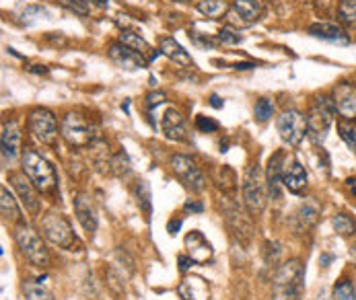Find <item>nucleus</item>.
Here are the masks:
<instances>
[{
  "mask_svg": "<svg viewBox=\"0 0 356 300\" xmlns=\"http://www.w3.org/2000/svg\"><path fill=\"white\" fill-rule=\"evenodd\" d=\"M274 115V103L270 99H260L256 103V119L258 122H268Z\"/></svg>",
  "mask_w": 356,
  "mask_h": 300,
  "instance_id": "nucleus-36",
  "label": "nucleus"
},
{
  "mask_svg": "<svg viewBox=\"0 0 356 300\" xmlns=\"http://www.w3.org/2000/svg\"><path fill=\"white\" fill-rule=\"evenodd\" d=\"M165 93H153V95H148V109H153V107H157V105H161V103H165Z\"/></svg>",
  "mask_w": 356,
  "mask_h": 300,
  "instance_id": "nucleus-44",
  "label": "nucleus"
},
{
  "mask_svg": "<svg viewBox=\"0 0 356 300\" xmlns=\"http://www.w3.org/2000/svg\"><path fill=\"white\" fill-rule=\"evenodd\" d=\"M74 214H76L80 227L85 229V233L93 237L95 231H97V216H95V210H93L91 200H89L87 194H78L74 198Z\"/></svg>",
  "mask_w": 356,
  "mask_h": 300,
  "instance_id": "nucleus-21",
  "label": "nucleus"
},
{
  "mask_svg": "<svg viewBox=\"0 0 356 300\" xmlns=\"http://www.w3.org/2000/svg\"><path fill=\"white\" fill-rule=\"evenodd\" d=\"M0 142H2V163H4V167H8L19 159V154H23L21 152V130L14 119L2 126Z\"/></svg>",
  "mask_w": 356,
  "mask_h": 300,
  "instance_id": "nucleus-13",
  "label": "nucleus"
},
{
  "mask_svg": "<svg viewBox=\"0 0 356 300\" xmlns=\"http://www.w3.org/2000/svg\"><path fill=\"white\" fill-rule=\"evenodd\" d=\"M305 286V270L299 259L282 264L272 280V300H301Z\"/></svg>",
  "mask_w": 356,
  "mask_h": 300,
  "instance_id": "nucleus-1",
  "label": "nucleus"
},
{
  "mask_svg": "<svg viewBox=\"0 0 356 300\" xmlns=\"http://www.w3.org/2000/svg\"><path fill=\"white\" fill-rule=\"evenodd\" d=\"M177 295L181 300H212V288L208 280L202 276H186L177 286Z\"/></svg>",
  "mask_w": 356,
  "mask_h": 300,
  "instance_id": "nucleus-16",
  "label": "nucleus"
},
{
  "mask_svg": "<svg viewBox=\"0 0 356 300\" xmlns=\"http://www.w3.org/2000/svg\"><path fill=\"white\" fill-rule=\"evenodd\" d=\"M280 255H282V245L276 243V241H268L266 243V264L268 266H276Z\"/></svg>",
  "mask_w": 356,
  "mask_h": 300,
  "instance_id": "nucleus-39",
  "label": "nucleus"
},
{
  "mask_svg": "<svg viewBox=\"0 0 356 300\" xmlns=\"http://www.w3.org/2000/svg\"><path fill=\"white\" fill-rule=\"evenodd\" d=\"M171 169H173L175 177L183 183V187H188L190 192H202L204 189L206 177H204L202 169L198 167V163L192 157L175 154L171 159Z\"/></svg>",
  "mask_w": 356,
  "mask_h": 300,
  "instance_id": "nucleus-10",
  "label": "nucleus"
},
{
  "mask_svg": "<svg viewBox=\"0 0 356 300\" xmlns=\"http://www.w3.org/2000/svg\"><path fill=\"white\" fill-rule=\"evenodd\" d=\"M190 264H192V259H188L186 255H179V270H181L183 274L188 272V266H190Z\"/></svg>",
  "mask_w": 356,
  "mask_h": 300,
  "instance_id": "nucleus-47",
  "label": "nucleus"
},
{
  "mask_svg": "<svg viewBox=\"0 0 356 300\" xmlns=\"http://www.w3.org/2000/svg\"><path fill=\"white\" fill-rule=\"evenodd\" d=\"M262 14V4L258 0H235L229 8V21L239 27H249Z\"/></svg>",
  "mask_w": 356,
  "mask_h": 300,
  "instance_id": "nucleus-14",
  "label": "nucleus"
},
{
  "mask_svg": "<svg viewBox=\"0 0 356 300\" xmlns=\"http://www.w3.org/2000/svg\"><path fill=\"white\" fill-rule=\"evenodd\" d=\"M161 54L167 56L169 60H173L175 64H181V66H192L194 64L190 54L173 37H163L161 39Z\"/></svg>",
  "mask_w": 356,
  "mask_h": 300,
  "instance_id": "nucleus-24",
  "label": "nucleus"
},
{
  "mask_svg": "<svg viewBox=\"0 0 356 300\" xmlns=\"http://www.w3.org/2000/svg\"><path fill=\"white\" fill-rule=\"evenodd\" d=\"M214 183L225 194H235V189H237V177H235V173L227 165L225 167H219L214 171Z\"/></svg>",
  "mask_w": 356,
  "mask_h": 300,
  "instance_id": "nucleus-27",
  "label": "nucleus"
},
{
  "mask_svg": "<svg viewBox=\"0 0 356 300\" xmlns=\"http://www.w3.org/2000/svg\"><path fill=\"white\" fill-rule=\"evenodd\" d=\"M120 43L132 47L134 51H138V54H142V56H146V54L151 51V45H148L138 33H134V31H122V33H120Z\"/></svg>",
  "mask_w": 356,
  "mask_h": 300,
  "instance_id": "nucleus-29",
  "label": "nucleus"
},
{
  "mask_svg": "<svg viewBox=\"0 0 356 300\" xmlns=\"http://www.w3.org/2000/svg\"><path fill=\"white\" fill-rule=\"evenodd\" d=\"M216 41H219V43H225V45H239V43L243 41V37H241L237 31H233V29H229V27H223V29L219 31V35H216Z\"/></svg>",
  "mask_w": 356,
  "mask_h": 300,
  "instance_id": "nucleus-38",
  "label": "nucleus"
},
{
  "mask_svg": "<svg viewBox=\"0 0 356 300\" xmlns=\"http://www.w3.org/2000/svg\"><path fill=\"white\" fill-rule=\"evenodd\" d=\"M276 128L280 138L289 144V146H299L305 138V134H309L307 130V115H303L297 109H287L280 113V117L276 119Z\"/></svg>",
  "mask_w": 356,
  "mask_h": 300,
  "instance_id": "nucleus-7",
  "label": "nucleus"
},
{
  "mask_svg": "<svg viewBox=\"0 0 356 300\" xmlns=\"http://www.w3.org/2000/svg\"><path fill=\"white\" fill-rule=\"evenodd\" d=\"M14 243L19 251L35 266V268H47L49 266V253L45 249L43 239L37 231H33L29 224H19L14 229Z\"/></svg>",
  "mask_w": 356,
  "mask_h": 300,
  "instance_id": "nucleus-3",
  "label": "nucleus"
},
{
  "mask_svg": "<svg viewBox=\"0 0 356 300\" xmlns=\"http://www.w3.org/2000/svg\"><path fill=\"white\" fill-rule=\"evenodd\" d=\"M175 2H188V0H175Z\"/></svg>",
  "mask_w": 356,
  "mask_h": 300,
  "instance_id": "nucleus-53",
  "label": "nucleus"
},
{
  "mask_svg": "<svg viewBox=\"0 0 356 300\" xmlns=\"http://www.w3.org/2000/svg\"><path fill=\"white\" fill-rule=\"evenodd\" d=\"M190 35H192V39H194L198 45H202V47H214V45H216V41L210 39L208 35H204V37H200V33H190Z\"/></svg>",
  "mask_w": 356,
  "mask_h": 300,
  "instance_id": "nucleus-43",
  "label": "nucleus"
},
{
  "mask_svg": "<svg viewBox=\"0 0 356 300\" xmlns=\"http://www.w3.org/2000/svg\"><path fill=\"white\" fill-rule=\"evenodd\" d=\"M334 300H356L355 286L351 280H340L336 286H334Z\"/></svg>",
  "mask_w": 356,
  "mask_h": 300,
  "instance_id": "nucleus-35",
  "label": "nucleus"
},
{
  "mask_svg": "<svg viewBox=\"0 0 356 300\" xmlns=\"http://www.w3.org/2000/svg\"><path fill=\"white\" fill-rule=\"evenodd\" d=\"M62 4H64L66 8H70V10L78 12V14H87V8H85L82 0H62Z\"/></svg>",
  "mask_w": 356,
  "mask_h": 300,
  "instance_id": "nucleus-42",
  "label": "nucleus"
},
{
  "mask_svg": "<svg viewBox=\"0 0 356 300\" xmlns=\"http://www.w3.org/2000/svg\"><path fill=\"white\" fill-rule=\"evenodd\" d=\"M183 210H186V212H202L204 206H202L200 202H196V200H190V202L183 204Z\"/></svg>",
  "mask_w": 356,
  "mask_h": 300,
  "instance_id": "nucleus-45",
  "label": "nucleus"
},
{
  "mask_svg": "<svg viewBox=\"0 0 356 300\" xmlns=\"http://www.w3.org/2000/svg\"><path fill=\"white\" fill-rule=\"evenodd\" d=\"M332 227H334V231H336L338 235H342V237H351V235H355L356 231L355 218L348 216L346 212H338V214L332 218Z\"/></svg>",
  "mask_w": 356,
  "mask_h": 300,
  "instance_id": "nucleus-30",
  "label": "nucleus"
},
{
  "mask_svg": "<svg viewBox=\"0 0 356 300\" xmlns=\"http://www.w3.org/2000/svg\"><path fill=\"white\" fill-rule=\"evenodd\" d=\"M0 210H2V218L4 220H10V222L21 220V210L16 206V200L8 194L6 187L0 189Z\"/></svg>",
  "mask_w": 356,
  "mask_h": 300,
  "instance_id": "nucleus-26",
  "label": "nucleus"
},
{
  "mask_svg": "<svg viewBox=\"0 0 356 300\" xmlns=\"http://www.w3.org/2000/svg\"><path fill=\"white\" fill-rule=\"evenodd\" d=\"M318 218H320V204L318 202H305L295 214V220H297L301 231H309L318 222Z\"/></svg>",
  "mask_w": 356,
  "mask_h": 300,
  "instance_id": "nucleus-25",
  "label": "nucleus"
},
{
  "mask_svg": "<svg viewBox=\"0 0 356 300\" xmlns=\"http://www.w3.org/2000/svg\"><path fill=\"white\" fill-rule=\"evenodd\" d=\"M109 58L120 66V68H126V70H138V68H142L148 60L142 56V54H138V51H134L132 47H128V45H124V43H111L109 45Z\"/></svg>",
  "mask_w": 356,
  "mask_h": 300,
  "instance_id": "nucleus-18",
  "label": "nucleus"
},
{
  "mask_svg": "<svg viewBox=\"0 0 356 300\" xmlns=\"http://www.w3.org/2000/svg\"><path fill=\"white\" fill-rule=\"evenodd\" d=\"M111 167H113V171H115L118 175H126V173H130V163H128V157H126L124 152H120L118 157H113V159H111Z\"/></svg>",
  "mask_w": 356,
  "mask_h": 300,
  "instance_id": "nucleus-40",
  "label": "nucleus"
},
{
  "mask_svg": "<svg viewBox=\"0 0 356 300\" xmlns=\"http://www.w3.org/2000/svg\"><path fill=\"white\" fill-rule=\"evenodd\" d=\"M243 204L252 216H258L266 206V187H264V177L258 163L247 167V173L243 179Z\"/></svg>",
  "mask_w": 356,
  "mask_h": 300,
  "instance_id": "nucleus-5",
  "label": "nucleus"
},
{
  "mask_svg": "<svg viewBox=\"0 0 356 300\" xmlns=\"http://www.w3.org/2000/svg\"><path fill=\"white\" fill-rule=\"evenodd\" d=\"M161 128H163V134L169 140H173V142L186 140V122H183V117L177 109H167L165 111Z\"/></svg>",
  "mask_w": 356,
  "mask_h": 300,
  "instance_id": "nucleus-23",
  "label": "nucleus"
},
{
  "mask_svg": "<svg viewBox=\"0 0 356 300\" xmlns=\"http://www.w3.org/2000/svg\"><path fill=\"white\" fill-rule=\"evenodd\" d=\"M334 113H336V107L330 97H326V95L315 97V101L311 103L309 113H307V130L315 142H324V138L334 122Z\"/></svg>",
  "mask_w": 356,
  "mask_h": 300,
  "instance_id": "nucleus-4",
  "label": "nucleus"
},
{
  "mask_svg": "<svg viewBox=\"0 0 356 300\" xmlns=\"http://www.w3.org/2000/svg\"><path fill=\"white\" fill-rule=\"evenodd\" d=\"M27 128H29V134L39 144H54L58 138V124H56V117L49 109H43V107L33 109L29 113Z\"/></svg>",
  "mask_w": 356,
  "mask_h": 300,
  "instance_id": "nucleus-8",
  "label": "nucleus"
},
{
  "mask_svg": "<svg viewBox=\"0 0 356 300\" xmlns=\"http://www.w3.org/2000/svg\"><path fill=\"white\" fill-rule=\"evenodd\" d=\"M23 292H25L27 300H56L39 284V280H25L23 282Z\"/></svg>",
  "mask_w": 356,
  "mask_h": 300,
  "instance_id": "nucleus-31",
  "label": "nucleus"
},
{
  "mask_svg": "<svg viewBox=\"0 0 356 300\" xmlns=\"http://www.w3.org/2000/svg\"><path fill=\"white\" fill-rule=\"evenodd\" d=\"M338 19L344 25L356 27V0H340V4H338Z\"/></svg>",
  "mask_w": 356,
  "mask_h": 300,
  "instance_id": "nucleus-32",
  "label": "nucleus"
},
{
  "mask_svg": "<svg viewBox=\"0 0 356 300\" xmlns=\"http://www.w3.org/2000/svg\"><path fill=\"white\" fill-rule=\"evenodd\" d=\"M210 103H212V107H216V109H221V107H223V101H221V97H219V95H212V97H210Z\"/></svg>",
  "mask_w": 356,
  "mask_h": 300,
  "instance_id": "nucleus-49",
  "label": "nucleus"
},
{
  "mask_svg": "<svg viewBox=\"0 0 356 300\" xmlns=\"http://www.w3.org/2000/svg\"><path fill=\"white\" fill-rule=\"evenodd\" d=\"M186 249H188V257L194 264H208V262H212L214 249H212L210 241L200 231H192V233L186 235Z\"/></svg>",
  "mask_w": 356,
  "mask_h": 300,
  "instance_id": "nucleus-15",
  "label": "nucleus"
},
{
  "mask_svg": "<svg viewBox=\"0 0 356 300\" xmlns=\"http://www.w3.org/2000/svg\"><path fill=\"white\" fill-rule=\"evenodd\" d=\"M225 214H227V224H229V229L233 231V235L239 237L243 243H247V241L252 239V231H254L249 216H245V214L241 212V208L235 206V204H233V206H227V208H225Z\"/></svg>",
  "mask_w": 356,
  "mask_h": 300,
  "instance_id": "nucleus-20",
  "label": "nucleus"
},
{
  "mask_svg": "<svg viewBox=\"0 0 356 300\" xmlns=\"http://www.w3.org/2000/svg\"><path fill=\"white\" fill-rule=\"evenodd\" d=\"M105 280H107L109 290H111L115 297H122V295H124V290H126V282H124V276H122L115 268H109V270H107Z\"/></svg>",
  "mask_w": 356,
  "mask_h": 300,
  "instance_id": "nucleus-33",
  "label": "nucleus"
},
{
  "mask_svg": "<svg viewBox=\"0 0 356 300\" xmlns=\"http://www.w3.org/2000/svg\"><path fill=\"white\" fill-rule=\"evenodd\" d=\"M332 101L336 111L346 119L353 122L356 119V86L353 82H340L332 91Z\"/></svg>",
  "mask_w": 356,
  "mask_h": 300,
  "instance_id": "nucleus-12",
  "label": "nucleus"
},
{
  "mask_svg": "<svg viewBox=\"0 0 356 300\" xmlns=\"http://www.w3.org/2000/svg\"><path fill=\"white\" fill-rule=\"evenodd\" d=\"M198 10L202 14H206L208 19H219L229 12V4L225 0H200Z\"/></svg>",
  "mask_w": 356,
  "mask_h": 300,
  "instance_id": "nucleus-28",
  "label": "nucleus"
},
{
  "mask_svg": "<svg viewBox=\"0 0 356 300\" xmlns=\"http://www.w3.org/2000/svg\"><path fill=\"white\" fill-rule=\"evenodd\" d=\"M181 229V220H171L169 224H167V231H169V235H177V231Z\"/></svg>",
  "mask_w": 356,
  "mask_h": 300,
  "instance_id": "nucleus-46",
  "label": "nucleus"
},
{
  "mask_svg": "<svg viewBox=\"0 0 356 300\" xmlns=\"http://www.w3.org/2000/svg\"><path fill=\"white\" fill-rule=\"evenodd\" d=\"M309 35L322 39V41H330V43H340V45H346L351 43V37L346 35V31L336 25V23H328V21H322V23H313L309 25Z\"/></svg>",
  "mask_w": 356,
  "mask_h": 300,
  "instance_id": "nucleus-19",
  "label": "nucleus"
},
{
  "mask_svg": "<svg viewBox=\"0 0 356 300\" xmlns=\"http://www.w3.org/2000/svg\"><path fill=\"white\" fill-rule=\"evenodd\" d=\"M23 161V173L31 179V183L39 189V192H52L58 185V173L52 167V163H47L39 152L25 148L21 154Z\"/></svg>",
  "mask_w": 356,
  "mask_h": 300,
  "instance_id": "nucleus-2",
  "label": "nucleus"
},
{
  "mask_svg": "<svg viewBox=\"0 0 356 300\" xmlns=\"http://www.w3.org/2000/svg\"><path fill=\"white\" fill-rule=\"evenodd\" d=\"M346 185H348V189L353 192V196L356 198V177H351V179H346Z\"/></svg>",
  "mask_w": 356,
  "mask_h": 300,
  "instance_id": "nucleus-50",
  "label": "nucleus"
},
{
  "mask_svg": "<svg viewBox=\"0 0 356 300\" xmlns=\"http://www.w3.org/2000/svg\"><path fill=\"white\" fill-rule=\"evenodd\" d=\"M338 132H340V138L348 144V148L356 152V130L351 126V124H346V122H340L338 124Z\"/></svg>",
  "mask_w": 356,
  "mask_h": 300,
  "instance_id": "nucleus-37",
  "label": "nucleus"
},
{
  "mask_svg": "<svg viewBox=\"0 0 356 300\" xmlns=\"http://www.w3.org/2000/svg\"><path fill=\"white\" fill-rule=\"evenodd\" d=\"M282 185L295 194V196H303L307 192V185H309V177H307V171L305 167L299 163V161H291L285 165V173H282Z\"/></svg>",
  "mask_w": 356,
  "mask_h": 300,
  "instance_id": "nucleus-17",
  "label": "nucleus"
},
{
  "mask_svg": "<svg viewBox=\"0 0 356 300\" xmlns=\"http://www.w3.org/2000/svg\"><path fill=\"white\" fill-rule=\"evenodd\" d=\"M41 233L52 245L62 247V249H72L76 243L70 222L58 212H47L41 218Z\"/></svg>",
  "mask_w": 356,
  "mask_h": 300,
  "instance_id": "nucleus-6",
  "label": "nucleus"
},
{
  "mask_svg": "<svg viewBox=\"0 0 356 300\" xmlns=\"http://www.w3.org/2000/svg\"><path fill=\"white\" fill-rule=\"evenodd\" d=\"M196 128L200 130V132H206V134H210V132H216L219 130V124L212 119V117H206V115H198L196 117Z\"/></svg>",
  "mask_w": 356,
  "mask_h": 300,
  "instance_id": "nucleus-41",
  "label": "nucleus"
},
{
  "mask_svg": "<svg viewBox=\"0 0 356 300\" xmlns=\"http://www.w3.org/2000/svg\"><path fill=\"white\" fill-rule=\"evenodd\" d=\"M8 181L12 183V187H14V192H16L21 204L25 206V210H27L29 214H37V212H39L41 200H39L37 187L31 183V179L25 177V173H10V175H8Z\"/></svg>",
  "mask_w": 356,
  "mask_h": 300,
  "instance_id": "nucleus-11",
  "label": "nucleus"
},
{
  "mask_svg": "<svg viewBox=\"0 0 356 300\" xmlns=\"http://www.w3.org/2000/svg\"><path fill=\"white\" fill-rule=\"evenodd\" d=\"M31 72H37V74H45V72H47V68H45V66H33V68H31Z\"/></svg>",
  "mask_w": 356,
  "mask_h": 300,
  "instance_id": "nucleus-51",
  "label": "nucleus"
},
{
  "mask_svg": "<svg viewBox=\"0 0 356 300\" xmlns=\"http://www.w3.org/2000/svg\"><path fill=\"white\" fill-rule=\"evenodd\" d=\"M351 259H353V262L356 264V243H355V247L351 249Z\"/></svg>",
  "mask_w": 356,
  "mask_h": 300,
  "instance_id": "nucleus-52",
  "label": "nucleus"
},
{
  "mask_svg": "<svg viewBox=\"0 0 356 300\" xmlns=\"http://www.w3.org/2000/svg\"><path fill=\"white\" fill-rule=\"evenodd\" d=\"M136 194H138V204H140V208L144 210V214H146V220H148V218H151V210H153L148 183H146V181H140V183H138V187H136Z\"/></svg>",
  "mask_w": 356,
  "mask_h": 300,
  "instance_id": "nucleus-34",
  "label": "nucleus"
},
{
  "mask_svg": "<svg viewBox=\"0 0 356 300\" xmlns=\"http://www.w3.org/2000/svg\"><path fill=\"white\" fill-rule=\"evenodd\" d=\"M233 68L235 70H249V68H256V64H252V62H237Z\"/></svg>",
  "mask_w": 356,
  "mask_h": 300,
  "instance_id": "nucleus-48",
  "label": "nucleus"
},
{
  "mask_svg": "<svg viewBox=\"0 0 356 300\" xmlns=\"http://www.w3.org/2000/svg\"><path fill=\"white\" fill-rule=\"evenodd\" d=\"M60 134H62L64 142L72 148L74 146L82 148V146H89L93 142V128L89 126V122L80 113H68L62 119Z\"/></svg>",
  "mask_w": 356,
  "mask_h": 300,
  "instance_id": "nucleus-9",
  "label": "nucleus"
},
{
  "mask_svg": "<svg viewBox=\"0 0 356 300\" xmlns=\"http://www.w3.org/2000/svg\"><path fill=\"white\" fill-rule=\"evenodd\" d=\"M282 173H285V154H282V150H278L274 157H270L268 169H266V185H268V192L272 194L274 200L280 198Z\"/></svg>",
  "mask_w": 356,
  "mask_h": 300,
  "instance_id": "nucleus-22",
  "label": "nucleus"
}]
</instances>
